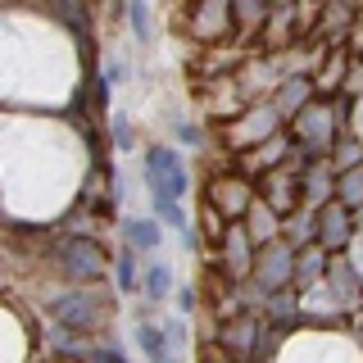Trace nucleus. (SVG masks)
<instances>
[{
  "label": "nucleus",
  "mask_w": 363,
  "mask_h": 363,
  "mask_svg": "<svg viewBox=\"0 0 363 363\" xmlns=\"http://www.w3.org/2000/svg\"><path fill=\"white\" fill-rule=\"evenodd\" d=\"M145 186H150V196H173L182 200L186 196V164H182V155L173 145H150L145 150Z\"/></svg>",
  "instance_id": "f257e3e1"
},
{
  "label": "nucleus",
  "mask_w": 363,
  "mask_h": 363,
  "mask_svg": "<svg viewBox=\"0 0 363 363\" xmlns=\"http://www.w3.org/2000/svg\"><path fill=\"white\" fill-rule=\"evenodd\" d=\"M60 259H64V268L73 272L77 281H96L100 272H105V250H100L96 241H86V236H73V241H64V250H60Z\"/></svg>",
  "instance_id": "f03ea898"
},
{
  "label": "nucleus",
  "mask_w": 363,
  "mask_h": 363,
  "mask_svg": "<svg viewBox=\"0 0 363 363\" xmlns=\"http://www.w3.org/2000/svg\"><path fill=\"white\" fill-rule=\"evenodd\" d=\"M291 272H295V245H277V241H272L264 255H259V264H255V281L264 291H281L291 281Z\"/></svg>",
  "instance_id": "7ed1b4c3"
},
{
  "label": "nucleus",
  "mask_w": 363,
  "mask_h": 363,
  "mask_svg": "<svg viewBox=\"0 0 363 363\" xmlns=\"http://www.w3.org/2000/svg\"><path fill=\"white\" fill-rule=\"evenodd\" d=\"M295 132H300V141H304V150H309V155L332 150V109L304 105L300 113H295Z\"/></svg>",
  "instance_id": "20e7f679"
},
{
  "label": "nucleus",
  "mask_w": 363,
  "mask_h": 363,
  "mask_svg": "<svg viewBox=\"0 0 363 363\" xmlns=\"http://www.w3.org/2000/svg\"><path fill=\"white\" fill-rule=\"evenodd\" d=\"M318 241H323L327 250H340L350 241V209L345 204H323V213H318Z\"/></svg>",
  "instance_id": "39448f33"
},
{
  "label": "nucleus",
  "mask_w": 363,
  "mask_h": 363,
  "mask_svg": "<svg viewBox=\"0 0 363 363\" xmlns=\"http://www.w3.org/2000/svg\"><path fill=\"white\" fill-rule=\"evenodd\" d=\"M55 318H60V327L86 332V327H96V304L86 300V291H73L64 300H55Z\"/></svg>",
  "instance_id": "423d86ee"
},
{
  "label": "nucleus",
  "mask_w": 363,
  "mask_h": 363,
  "mask_svg": "<svg viewBox=\"0 0 363 363\" xmlns=\"http://www.w3.org/2000/svg\"><path fill=\"white\" fill-rule=\"evenodd\" d=\"M123 236H128L132 250H159L164 227H159L155 218H123Z\"/></svg>",
  "instance_id": "0eeeda50"
},
{
  "label": "nucleus",
  "mask_w": 363,
  "mask_h": 363,
  "mask_svg": "<svg viewBox=\"0 0 363 363\" xmlns=\"http://www.w3.org/2000/svg\"><path fill=\"white\" fill-rule=\"evenodd\" d=\"M168 291H173V272H168V264H145V277H141V295H145V304H159V300H168Z\"/></svg>",
  "instance_id": "6e6552de"
},
{
  "label": "nucleus",
  "mask_w": 363,
  "mask_h": 363,
  "mask_svg": "<svg viewBox=\"0 0 363 363\" xmlns=\"http://www.w3.org/2000/svg\"><path fill=\"white\" fill-rule=\"evenodd\" d=\"M309 96H313V77H291V82L281 86V96H277V109L281 113H300L309 105Z\"/></svg>",
  "instance_id": "1a4fd4ad"
},
{
  "label": "nucleus",
  "mask_w": 363,
  "mask_h": 363,
  "mask_svg": "<svg viewBox=\"0 0 363 363\" xmlns=\"http://www.w3.org/2000/svg\"><path fill=\"white\" fill-rule=\"evenodd\" d=\"M304 200L309 204H323V196H332L336 191V168H327V164H313V173L304 177Z\"/></svg>",
  "instance_id": "9d476101"
},
{
  "label": "nucleus",
  "mask_w": 363,
  "mask_h": 363,
  "mask_svg": "<svg viewBox=\"0 0 363 363\" xmlns=\"http://www.w3.org/2000/svg\"><path fill=\"white\" fill-rule=\"evenodd\" d=\"M336 200L345 204V209H363V164H354V168H345V173H340Z\"/></svg>",
  "instance_id": "9b49d317"
},
{
  "label": "nucleus",
  "mask_w": 363,
  "mask_h": 363,
  "mask_svg": "<svg viewBox=\"0 0 363 363\" xmlns=\"http://www.w3.org/2000/svg\"><path fill=\"white\" fill-rule=\"evenodd\" d=\"M128 18H132V41L136 45H150L155 41V23H150L145 0H128Z\"/></svg>",
  "instance_id": "f8f14e48"
},
{
  "label": "nucleus",
  "mask_w": 363,
  "mask_h": 363,
  "mask_svg": "<svg viewBox=\"0 0 363 363\" xmlns=\"http://www.w3.org/2000/svg\"><path fill=\"white\" fill-rule=\"evenodd\" d=\"M155 218L164 227H173V232H186V213H182V200L173 196H155Z\"/></svg>",
  "instance_id": "ddd939ff"
},
{
  "label": "nucleus",
  "mask_w": 363,
  "mask_h": 363,
  "mask_svg": "<svg viewBox=\"0 0 363 363\" xmlns=\"http://www.w3.org/2000/svg\"><path fill=\"white\" fill-rule=\"evenodd\" d=\"M136 255L141 250H132V245H123L118 250V291H141V277H136Z\"/></svg>",
  "instance_id": "4468645a"
},
{
  "label": "nucleus",
  "mask_w": 363,
  "mask_h": 363,
  "mask_svg": "<svg viewBox=\"0 0 363 363\" xmlns=\"http://www.w3.org/2000/svg\"><path fill=\"white\" fill-rule=\"evenodd\" d=\"M223 236H227V268L241 277V272L250 268V259H245V232H241V227H232V232H223Z\"/></svg>",
  "instance_id": "2eb2a0df"
},
{
  "label": "nucleus",
  "mask_w": 363,
  "mask_h": 363,
  "mask_svg": "<svg viewBox=\"0 0 363 363\" xmlns=\"http://www.w3.org/2000/svg\"><path fill=\"white\" fill-rule=\"evenodd\" d=\"M295 255H300V259H295V272H300V281H313V277H318V272H323V268H327V259H323V250H295Z\"/></svg>",
  "instance_id": "dca6fc26"
},
{
  "label": "nucleus",
  "mask_w": 363,
  "mask_h": 363,
  "mask_svg": "<svg viewBox=\"0 0 363 363\" xmlns=\"http://www.w3.org/2000/svg\"><path fill=\"white\" fill-rule=\"evenodd\" d=\"M268 5H272V0H236V28L245 32L250 23H259L268 14Z\"/></svg>",
  "instance_id": "f3484780"
},
{
  "label": "nucleus",
  "mask_w": 363,
  "mask_h": 363,
  "mask_svg": "<svg viewBox=\"0 0 363 363\" xmlns=\"http://www.w3.org/2000/svg\"><path fill=\"white\" fill-rule=\"evenodd\" d=\"M109 128H113V141H118V150H132V123L123 118V113H109Z\"/></svg>",
  "instance_id": "a211bd4d"
},
{
  "label": "nucleus",
  "mask_w": 363,
  "mask_h": 363,
  "mask_svg": "<svg viewBox=\"0 0 363 363\" xmlns=\"http://www.w3.org/2000/svg\"><path fill=\"white\" fill-rule=\"evenodd\" d=\"M168 123H173V136H177V141H186V145H200L204 141L196 123H186V118H168Z\"/></svg>",
  "instance_id": "6ab92c4d"
},
{
  "label": "nucleus",
  "mask_w": 363,
  "mask_h": 363,
  "mask_svg": "<svg viewBox=\"0 0 363 363\" xmlns=\"http://www.w3.org/2000/svg\"><path fill=\"white\" fill-rule=\"evenodd\" d=\"M345 150L336 155V168H354V164H363V150H359V141H340Z\"/></svg>",
  "instance_id": "aec40b11"
},
{
  "label": "nucleus",
  "mask_w": 363,
  "mask_h": 363,
  "mask_svg": "<svg viewBox=\"0 0 363 363\" xmlns=\"http://www.w3.org/2000/svg\"><path fill=\"white\" fill-rule=\"evenodd\" d=\"M177 309H182V313L196 309V291H191V286H182V291H177Z\"/></svg>",
  "instance_id": "412c9836"
},
{
  "label": "nucleus",
  "mask_w": 363,
  "mask_h": 363,
  "mask_svg": "<svg viewBox=\"0 0 363 363\" xmlns=\"http://www.w3.org/2000/svg\"><path fill=\"white\" fill-rule=\"evenodd\" d=\"M123 77H128V68H123L118 60H113V64H109V73H105V82H109V86H118Z\"/></svg>",
  "instance_id": "4be33fe9"
},
{
  "label": "nucleus",
  "mask_w": 363,
  "mask_h": 363,
  "mask_svg": "<svg viewBox=\"0 0 363 363\" xmlns=\"http://www.w3.org/2000/svg\"><path fill=\"white\" fill-rule=\"evenodd\" d=\"M100 359H105V363H128V359L118 354V350H105V354H100Z\"/></svg>",
  "instance_id": "5701e85b"
},
{
  "label": "nucleus",
  "mask_w": 363,
  "mask_h": 363,
  "mask_svg": "<svg viewBox=\"0 0 363 363\" xmlns=\"http://www.w3.org/2000/svg\"><path fill=\"white\" fill-rule=\"evenodd\" d=\"M218 363H223V359H218Z\"/></svg>",
  "instance_id": "b1692460"
}]
</instances>
